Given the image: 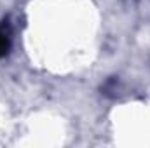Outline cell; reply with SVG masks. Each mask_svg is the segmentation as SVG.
<instances>
[{"instance_id":"cell-1","label":"cell","mask_w":150,"mask_h":148,"mask_svg":"<svg viewBox=\"0 0 150 148\" xmlns=\"http://www.w3.org/2000/svg\"><path fill=\"white\" fill-rule=\"evenodd\" d=\"M9 49H11V40H9V33L0 26V58H4V56H7V52H9Z\"/></svg>"}]
</instances>
